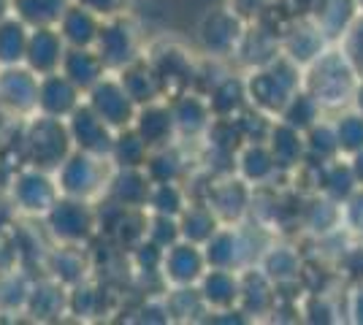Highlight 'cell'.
I'll use <instances>...</instances> for the list:
<instances>
[{"mask_svg": "<svg viewBox=\"0 0 363 325\" xmlns=\"http://www.w3.org/2000/svg\"><path fill=\"white\" fill-rule=\"evenodd\" d=\"M325 49H328V35L320 30L312 16H293L279 35V52L301 68L318 60Z\"/></svg>", "mask_w": 363, "mask_h": 325, "instance_id": "15", "label": "cell"}, {"mask_svg": "<svg viewBox=\"0 0 363 325\" xmlns=\"http://www.w3.org/2000/svg\"><path fill=\"white\" fill-rule=\"evenodd\" d=\"M277 55H279V35L272 28L252 22L244 30L242 44H239L236 57H233V65H239L242 71H250V68H257V65H266Z\"/></svg>", "mask_w": 363, "mask_h": 325, "instance_id": "28", "label": "cell"}, {"mask_svg": "<svg viewBox=\"0 0 363 325\" xmlns=\"http://www.w3.org/2000/svg\"><path fill=\"white\" fill-rule=\"evenodd\" d=\"M6 193L14 201L19 217H28V219H44L46 212L60 198V187H57V179H55V171L38 169V166H30V163H22L9 176Z\"/></svg>", "mask_w": 363, "mask_h": 325, "instance_id": "7", "label": "cell"}, {"mask_svg": "<svg viewBox=\"0 0 363 325\" xmlns=\"http://www.w3.org/2000/svg\"><path fill=\"white\" fill-rule=\"evenodd\" d=\"M25 314L38 323H55L68 317V287L55 277L44 274L41 279H33V290L28 298Z\"/></svg>", "mask_w": 363, "mask_h": 325, "instance_id": "22", "label": "cell"}, {"mask_svg": "<svg viewBox=\"0 0 363 325\" xmlns=\"http://www.w3.org/2000/svg\"><path fill=\"white\" fill-rule=\"evenodd\" d=\"M203 255L209 268H230L242 271L247 266H255L260 252L252 249V236L242 225H220L212 233V239L203 244Z\"/></svg>", "mask_w": 363, "mask_h": 325, "instance_id": "10", "label": "cell"}, {"mask_svg": "<svg viewBox=\"0 0 363 325\" xmlns=\"http://www.w3.org/2000/svg\"><path fill=\"white\" fill-rule=\"evenodd\" d=\"M269 149L274 155V163L279 169V176H288V173H296L306 166V144H303V133L290 127L288 122L282 120H274L272 130H269Z\"/></svg>", "mask_w": 363, "mask_h": 325, "instance_id": "25", "label": "cell"}, {"mask_svg": "<svg viewBox=\"0 0 363 325\" xmlns=\"http://www.w3.org/2000/svg\"><path fill=\"white\" fill-rule=\"evenodd\" d=\"M168 103H171V114H174V122H177L179 141H203L214 120L209 98L198 93V90H187V93L168 98Z\"/></svg>", "mask_w": 363, "mask_h": 325, "instance_id": "17", "label": "cell"}, {"mask_svg": "<svg viewBox=\"0 0 363 325\" xmlns=\"http://www.w3.org/2000/svg\"><path fill=\"white\" fill-rule=\"evenodd\" d=\"M60 71L74 81L82 93L87 95L108 74V68L104 65L101 55L95 52V47H68L65 57H62Z\"/></svg>", "mask_w": 363, "mask_h": 325, "instance_id": "30", "label": "cell"}, {"mask_svg": "<svg viewBox=\"0 0 363 325\" xmlns=\"http://www.w3.org/2000/svg\"><path fill=\"white\" fill-rule=\"evenodd\" d=\"M90 247H71V244H55L46 252L44 271L49 277H55L57 282H62L65 287H74L79 282L92 277V258Z\"/></svg>", "mask_w": 363, "mask_h": 325, "instance_id": "23", "label": "cell"}, {"mask_svg": "<svg viewBox=\"0 0 363 325\" xmlns=\"http://www.w3.org/2000/svg\"><path fill=\"white\" fill-rule=\"evenodd\" d=\"M220 217L214 215V209L206 201H193L187 203V209L179 215V233L182 239L193 241V244H206L212 239V233L220 228Z\"/></svg>", "mask_w": 363, "mask_h": 325, "instance_id": "35", "label": "cell"}, {"mask_svg": "<svg viewBox=\"0 0 363 325\" xmlns=\"http://www.w3.org/2000/svg\"><path fill=\"white\" fill-rule=\"evenodd\" d=\"M198 290L203 295L209 312L233 309L239 307V295H242V271L206 268V274L198 282Z\"/></svg>", "mask_w": 363, "mask_h": 325, "instance_id": "27", "label": "cell"}, {"mask_svg": "<svg viewBox=\"0 0 363 325\" xmlns=\"http://www.w3.org/2000/svg\"><path fill=\"white\" fill-rule=\"evenodd\" d=\"M144 57L155 68L166 98L196 90L201 52L190 49L184 41L171 38V35H160V38H155L144 47Z\"/></svg>", "mask_w": 363, "mask_h": 325, "instance_id": "2", "label": "cell"}, {"mask_svg": "<svg viewBox=\"0 0 363 325\" xmlns=\"http://www.w3.org/2000/svg\"><path fill=\"white\" fill-rule=\"evenodd\" d=\"M111 171H114V166H111L108 157L74 149L60 163V169L55 171V179L60 187V195L101 201L104 193H106L108 179H111Z\"/></svg>", "mask_w": 363, "mask_h": 325, "instance_id": "6", "label": "cell"}, {"mask_svg": "<svg viewBox=\"0 0 363 325\" xmlns=\"http://www.w3.org/2000/svg\"><path fill=\"white\" fill-rule=\"evenodd\" d=\"M233 173L244 179L250 187L263 190L272 187L279 176V169L274 163V155L266 141H244L233 155Z\"/></svg>", "mask_w": 363, "mask_h": 325, "instance_id": "19", "label": "cell"}, {"mask_svg": "<svg viewBox=\"0 0 363 325\" xmlns=\"http://www.w3.org/2000/svg\"><path fill=\"white\" fill-rule=\"evenodd\" d=\"M41 222H44V231L52 239V244L90 247L92 241L101 236V231H98V206H95V201H84V198L60 195Z\"/></svg>", "mask_w": 363, "mask_h": 325, "instance_id": "5", "label": "cell"}, {"mask_svg": "<svg viewBox=\"0 0 363 325\" xmlns=\"http://www.w3.org/2000/svg\"><path fill=\"white\" fill-rule=\"evenodd\" d=\"M117 79L122 81L125 93L133 98L136 106H147V103H155V101L166 98L160 79H157L155 68H152L144 55L130 62V65H125L122 71H117Z\"/></svg>", "mask_w": 363, "mask_h": 325, "instance_id": "29", "label": "cell"}, {"mask_svg": "<svg viewBox=\"0 0 363 325\" xmlns=\"http://www.w3.org/2000/svg\"><path fill=\"white\" fill-rule=\"evenodd\" d=\"M209 106H212L214 117H225V120H236L242 111L250 108V98H247V84H244V74L239 71H228L225 76L214 84L206 93Z\"/></svg>", "mask_w": 363, "mask_h": 325, "instance_id": "31", "label": "cell"}, {"mask_svg": "<svg viewBox=\"0 0 363 325\" xmlns=\"http://www.w3.org/2000/svg\"><path fill=\"white\" fill-rule=\"evenodd\" d=\"M38 111V76L28 65L0 68V114L28 120Z\"/></svg>", "mask_w": 363, "mask_h": 325, "instance_id": "12", "label": "cell"}, {"mask_svg": "<svg viewBox=\"0 0 363 325\" xmlns=\"http://www.w3.org/2000/svg\"><path fill=\"white\" fill-rule=\"evenodd\" d=\"M163 295H166L171 323H206L209 307H206L203 295H201V290H198V285H187V287H166Z\"/></svg>", "mask_w": 363, "mask_h": 325, "instance_id": "34", "label": "cell"}, {"mask_svg": "<svg viewBox=\"0 0 363 325\" xmlns=\"http://www.w3.org/2000/svg\"><path fill=\"white\" fill-rule=\"evenodd\" d=\"M279 120H282V122H288L290 127H296V130L306 133L312 125L323 120V106L318 103V98H315V95L301 87V90L288 101V106L282 108Z\"/></svg>", "mask_w": 363, "mask_h": 325, "instance_id": "45", "label": "cell"}, {"mask_svg": "<svg viewBox=\"0 0 363 325\" xmlns=\"http://www.w3.org/2000/svg\"><path fill=\"white\" fill-rule=\"evenodd\" d=\"M144 35L133 19V14H117L101 22V30L95 38V52L101 55L108 74H117L125 65H130L144 55Z\"/></svg>", "mask_w": 363, "mask_h": 325, "instance_id": "8", "label": "cell"}, {"mask_svg": "<svg viewBox=\"0 0 363 325\" xmlns=\"http://www.w3.org/2000/svg\"><path fill=\"white\" fill-rule=\"evenodd\" d=\"M133 130L141 136V141H144L150 149H163V147L182 144L168 98L155 101V103H147V106H138L136 120H133Z\"/></svg>", "mask_w": 363, "mask_h": 325, "instance_id": "18", "label": "cell"}, {"mask_svg": "<svg viewBox=\"0 0 363 325\" xmlns=\"http://www.w3.org/2000/svg\"><path fill=\"white\" fill-rule=\"evenodd\" d=\"M244 30H247V25L228 6L206 8L196 25L198 52L203 57H212V60L233 62L236 49L242 44Z\"/></svg>", "mask_w": 363, "mask_h": 325, "instance_id": "9", "label": "cell"}, {"mask_svg": "<svg viewBox=\"0 0 363 325\" xmlns=\"http://www.w3.org/2000/svg\"><path fill=\"white\" fill-rule=\"evenodd\" d=\"M101 16L92 14L90 8L79 6V3H71L68 11L62 14V19L57 22V30H60L62 41L68 47H95V38H98V30H101Z\"/></svg>", "mask_w": 363, "mask_h": 325, "instance_id": "33", "label": "cell"}, {"mask_svg": "<svg viewBox=\"0 0 363 325\" xmlns=\"http://www.w3.org/2000/svg\"><path fill=\"white\" fill-rule=\"evenodd\" d=\"M28 41H30V28L19 16H6L0 22V68L25 65Z\"/></svg>", "mask_w": 363, "mask_h": 325, "instance_id": "36", "label": "cell"}, {"mask_svg": "<svg viewBox=\"0 0 363 325\" xmlns=\"http://www.w3.org/2000/svg\"><path fill=\"white\" fill-rule=\"evenodd\" d=\"M65 52H68V44L62 41L57 28H30L25 65L30 68L35 76L55 74V71H60Z\"/></svg>", "mask_w": 363, "mask_h": 325, "instance_id": "24", "label": "cell"}, {"mask_svg": "<svg viewBox=\"0 0 363 325\" xmlns=\"http://www.w3.org/2000/svg\"><path fill=\"white\" fill-rule=\"evenodd\" d=\"M152 179L144 169H114L104 198L120 203L125 209H147Z\"/></svg>", "mask_w": 363, "mask_h": 325, "instance_id": "26", "label": "cell"}, {"mask_svg": "<svg viewBox=\"0 0 363 325\" xmlns=\"http://www.w3.org/2000/svg\"><path fill=\"white\" fill-rule=\"evenodd\" d=\"M33 290V277L19 266L9 274H0V314H25Z\"/></svg>", "mask_w": 363, "mask_h": 325, "instance_id": "43", "label": "cell"}, {"mask_svg": "<svg viewBox=\"0 0 363 325\" xmlns=\"http://www.w3.org/2000/svg\"><path fill=\"white\" fill-rule=\"evenodd\" d=\"M355 8H358L355 0H315L309 16L318 22L320 30L325 33L328 38H339L350 28Z\"/></svg>", "mask_w": 363, "mask_h": 325, "instance_id": "38", "label": "cell"}, {"mask_svg": "<svg viewBox=\"0 0 363 325\" xmlns=\"http://www.w3.org/2000/svg\"><path fill=\"white\" fill-rule=\"evenodd\" d=\"M303 90L318 98L323 108L345 103L355 95V71L345 49H325L315 62L303 68Z\"/></svg>", "mask_w": 363, "mask_h": 325, "instance_id": "4", "label": "cell"}, {"mask_svg": "<svg viewBox=\"0 0 363 325\" xmlns=\"http://www.w3.org/2000/svg\"><path fill=\"white\" fill-rule=\"evenodd\" d=\"M76 3L84 6V8H90L92 14H98L101 19L128 14V11L133 8V0H76Z\"/></svg>", "mask_w": 363, "mask_h": 325, "instance_id": "50", "label": "cell"}, {"mask_svg": "<svg viewBox=\"0 0 363 325\" xmlns=\"http://www.w3.org/2000/svg\"><path fill=\"white\" fill-rule=\"evenodd\" d=\"M106 290L95 279H84L74 287H68V314L76 320H98L104 314Z\"/></svg>", "mask_w": 363, "mask_h": 325, "instance_id": "39", "label": "cell"}, {"mask_svg": "<svg viewBox=\"0 0 363 325\" xmlns=\"http://www.w3.org/2000/svg\"><path fill=\"white\" fill-rule=\"evenodd\" d=\"M19 249H16L14 241H9L6 236H0V274H9L19 268Z\"/></svg>", "mask_w": 363, "mask_h": 325, "instance_id": "51", "label": "cell"}, {"mask_svg": "<svg viewBox=\"0 0 363 325\" xmlns=\"http://www.w3.org/2000/svg\"><path fill=\"white\" fill-rule=\"evenodd\" d=\"M65 122H68V133H71V141H74V149L90 152V155L108 157L117 133L92 111L87 101L76 108Z\"/></svg>", "mask_w": 363, "mask_h": 325, "instance_id": "16", "label": "cell"}, {"mask_svg": "<svg viewBox=\"0 0 363 325\" xmlns=\"http://www.w3.org/2000/svg\"><path fill=\"white\" fill-rule=\"evenodd\" d=\"M84 103V93L62 71L38 76V114L68 120Z\"/></svg>", "mask_w": 363, "mask_h": 325, "instance_id": "20", "label": "cell"}, {"mask_svg": "<svg viewBox=\"0 0 363 325\" xmlns=\"http://www.w3.org/2000/svg\"><path fill=\"white\" fill-rule=\"evenodd\" d=\"M242 74L250 106L269 114L274 120H279L288 101L303 87V68L285 57L282 52L266 65H257V68H250Z\"/></svg>", "mask_w": 363, "mask_h": 325, "instance_id": "1", "label": "cell"}, {"mask_svg": "<svg viewBox=\"0 0 363 325\" xmlns=\"http://www.w3.org/2000/svg\"><path fill=\"white\" fill-rule=\"evenodd\" d=\"M277 285L260 271V266L242 268V295H239V309L250 320H260L266 314H277Z\"/></svg>", "mask_w": 363, "mask_h": 325, "instance_id": "21", "label": "cell"}, {"mask_svg": "<svg viewBox=\"0 0 363 325\" xmlns=\"http://www.w3.org/2000/svg\"><path fill=\"white\" fill-rule=\"evenodd\" d=\"M277 0H225V6L242 19L244 25H252L272 8Z\"/></svg>", "mask_w": 363, "mask_h": 325, "instance_id": "48", "label": "cell"}, {"mask_svg": "<svg viewBox=\"0 0 363 325\" xmlns=\"http://www.w3.org/2000/svg\"><path fill=\"white\" fill-rule=\"evenodd\" d=\"M14 14V0H0V22Z\"/></svg>", "mask_w": 363, "mask_h": 325, "instance_id": "52", "label": "cell"}, {"mask_svg": "<svg viewBox=\"0 0 363 325\" xmlns=\"http://www.w3.org/2000/svg\"><path fill=\"white\" fill-rule=\"evenodd\" d=\"M206 268L209 263H206L203 247L187 241V239H179L163 252L160 277H163L166 287H187V285H198L201 277L206 274Z\"/></svg>", "mask_w": 363, "mask_h": 325, "instance_id": "14", "label": "cell"}, {"mask_svg": "<svg viewBox=\"0 0 363 325\" xmlns=\"http://www.w3.org/2000/svg\"><path fill=\"white\" fill-rule=\"evenodd\" d=\"M203 201L214 209L220 222L225 225H242L252 215V201H255V187H250L236 173H223L214 176L206 198Z\"/></svg>", "mask_w": 363, "mask_h": 325, "instance_id": "11", "label": "cell"}, {"mask_svg": "<svg viewBox=\"0 0 363 325\" xmlns=\"http://www.w3.org/2000/svg\"><path fill=\"white\" fill-rule=\"evenodd\" d=\"M257 266H260V271L272 279L277 287L293 285L296 279L301 277V258H298V252L290 244H282V241H269L266 249L260 252V258H257Z\"/></svg>", "mask_w": 363, "mask_h": 325, "instance_id": "32", "label": "cell"}, {"mask_svg": "<svg viewBox=\"0 0 363 325\" xmlns=\"http://www.w3.org/2000/svg\"><path fill=\"white\" fill-rule=\"evenodd\" d=\"M150 152L152 149L141 141L136 130L125 127V130H117L108 160H111L114 169H144L147 160H150Z\"/></svg>", "mask_w": 363, "mask_h": 325, "instance_id": "41", "label": "cell"}, {"mask_svg": "<svg viewBox=\"0 0 363 325\" xmlns=\"http://www.w3.org/2000/svg\"><path fill=\"white\" fill-rule=\"evenodd\" d=\"M190 198V190L184 182H152L150 198H147V212L150 215H168L179 217Z\"/></svg>", "mask_w": 363, "mask_h": 325, "instance_id": "42", "label": "cell"}, {"mask_svg": "<svg viewBox=\"0 0 363 325\" xmlns=\"http://www.w3.org/2000/svg\"><path fill=\"white\" fill-rule=\"evenodd\" d=\"M333 130H336V141H339L342 155H355L358 149H363V111L342 114L333 122Z\"/></svg>", "mask_w": 363, "mask_h": 325, "instance_id": "46", "label": "cell"}, {"mask_svg": "<svg viewBox=\"0 0 363 325\" xmlns=\"http://www.w3.org/2000/svg\"><path fill=\"white\" fill-rule=\"evenodd\" d=\"M74 0H14V16L28 28H57Z\"/></svg>", "mask_w": 363, "mask_h": 325, "instance_id": "40", "label": "cell"}, {"mask_svg": "<svg viewBox=\"0 0 363 325\" xmlns=\"http://www.w3.org/2000/svg\"><path fill=\"white\" fill-rule=\"evenodd\" d=\"M147 239L155 241L157 247H171L174 241H179V217H168V215H150L147 222Z\"/></svg>", "mask_w": 363, "mask_h": 325, "instance_id": "47", "label": "cell"}, {"mask_svg": "<svg viewBox=\"0 0 363 325\" xmlns=\"http://www.w3.org/2000/svg\"><path fill=\"white\" fill-rule=\"evenodd\" d=\"M144 171L150 173L152 182H184L190 176L187 157H184L179 144L163 147V149H152Z\"/></svg>", "mask_w": 363, "mask_h": 325, "instance_id": "37", "label": "cell"}, {"mask_svg": "<svg viewBox=\"0 0 363 325\" xmlns=\"http://www.w3.org/2000/svg\"><path fill=\"white\" fill-rule=\"evenodd\" d=\"M138 323H160L166 325L171 323V314H168V304H166V295L157 293V295H150L147 301H144V307L136 312Z\"/></svg>", "mask_w": 363, "mask_h": 325, "instance_id": "49", "label": "cell"}, {"mask_svg": "<svg viewBox=\"0 0 363 325\" xmlns=\"http://www.w3.org/2000/svg\"><path fill=\"white\" fill-rule=\"evenodd\" d=\"M71 152H74V141L65 120L38 114V111L22 120V163L57 171Z\"/></svg>", "mask_w": 363, "mask_h": 325, "instance_id": "3", "label": "cell"}, {"mask_svg": "<svg viewBox=\"0 0 363 325\" xmlns=\"http://www.w3.org/2000/svg\"><path fill=\"white\" fill-rule=\"evenodd\" d=\"M84 101L90 103V108L104 120V122L117 133L125 127H133L138 106L133 103V98L125 93L122 81L117 79V74H106L101 79L90 93L84 95Z\"/></svg>", "mask_w": 363, "mask_h": 325, "instance_id": "13", "label": "cell"}, {"mask_svg": "<svg viewBox=\"0 0 363 325\" xmlns=\"http://www.w3.org/2000/svg\"><path fill=\"white\" fill-rule=\"evenodd\" d=\"M303 144H306V166H325V163L336 160V155H342L333 125L323 122V120L303 133Z\"/></svg>", "mask_w": 363, "mask_h": 325, "instance_id": "44", "label": "cell"}, {"mask_svg": "<svg viewBox=\"0 0 363 325\" xmlns=\"http://www.w3.org/2000/svg\"><path fill=\"white\" fill-rule=\"evenodd\" d=\"M352 314H355V320H363V290H361V295L355 298V307H352Z\"/></svg>", "mask_w": 363, "mask_h": 325, "instance_id": "53", "label": "cell"}]
</instances>
